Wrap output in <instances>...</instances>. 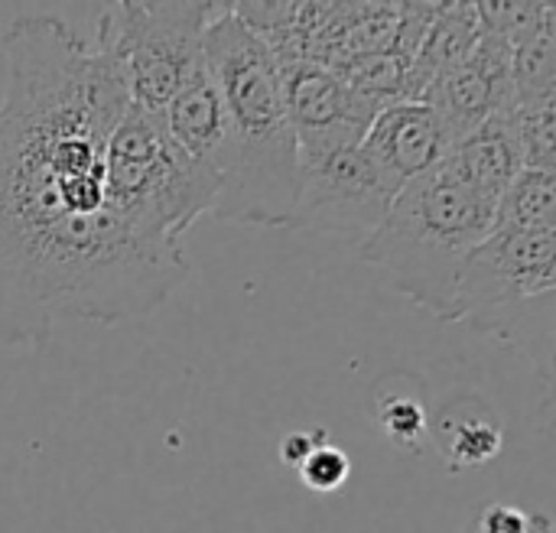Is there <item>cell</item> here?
<instances>
[{"label":"cell","instance_id":"ac0fdd59","mask_svg":"<svg viewBox=\"0 0 556 533\" xmlns=\"http://www.w3.org/2000/svg\"><path fill=\"white\" fill-rule=\"evenodd\" d=\"M378 423L394 446L414 449L427 436V410L414 397H384L378 404Z\"/></svg>","mask_w":556,"mask_h":533},{"label":"cell","instance_id":"2e32d148","mask_svg":"<svg viewBox=\"0 0 556 533\" xmlns=\"http://www.w3.org/2000/svg\"><path fill=\"white\" fill-rule=\"evenodd\" d=\"M511 85L515 98L556 91V13L554 7L541 23L511 46Z\"/></svg>","mask_w":556,"mask_h":533},{"label":"cell","instance_id":"44dd1931","mask_svg":"<svg viewBox=\"0 0 556 533\" xmlns=\"http://www.w3.org/2000/svg\"><path fill=\"white\" fill-rule=\"evenodd\" d=\"M326 443V433L323 430H296V433H290V436H283V443H280V459H283V466L287 469H300V462L316 449V446H323Z\"/></svg>","mask_w":556,"mask_h":533},{"label":"cell","instance_id":"5b68a950","mask_svg":"<svg viewBox=\"0 0 556 533\" xmlns=\"http://www.w3.org/2000/svg\"><path fill=\"white\" fill-rule=\"evenodd\" d=\"M222 3H137L121 0L101 10L94 39L114 55L130 107L160 117L202 59L205 26Z\"/></svg>","mask_w":556,"mask_h":533},{"label":"cell","instance_id":"7c38bea8","mask_svg":"<svg viewBox=\"0 0 556 533\" xmlns=\"http://www.w3.org/2000/svg\"><path fill=\"white\" fill-rule=\"evenodd\" d=\"M482 20L476 3H440L437 16L430 20L410 68H407V94L404 101H420V94L453 65H459L479 42Z\"/></svg>","mask_w":556,"mask_h":533},{"label":"cell","instance_id":"e0dca14e","mask_svg":"<svg viewBox=\"0 0 556 533\" xmlns=\"http://www.w3.org/2000/svg\"><path fill=\"white\" fill-rule=\"evenodd\" d=\"M502 443H505V433L495 420L463 417L446 427L443 456L453 472H466V469H479L492 462L502 453Z\"/></svg>","mask_w":556,"mask_h":533},{"label":"cell","instance_id":"7a4b0ae2","mask_svg":"<svg viewBox=\"0 0 556 533\" xmlns=\"http://www.w3.org/2000/svg\"><path fill=\"white\" fill-rule=\"evenodd\" d=\"M202 55L218 85L235 147L231 176L212 218L254 228H290L303 166L287 117L277 55L231 3H222L205 26Z\"/></svg>","mask_w":556,"mask_h":533},{"label":"cell","instance_id":"5bb4252c","mask_svg":"<svg viewBox=\"0 0 556 533\" xmlns=\"http://www.w3.org/2000/svg\"><path fill=\"white\" fill-rule=\"evenodd\" d=\"M492 231L556 234V176L547 169H521L495 205Z\"/></svg>","mask_w":556,"mask_h":533},{"label":"cell","instance_id":"4fadbf2b","mask_svg":"<svg viewBox=\"0 0 556 533\" xmlns=\"http://www.w3.org/2000/svg\"><path fill=\"white\" fill-rule=\"evenodd\" d=\"M446 156L495 205L505 195V189L515 182V176L525 169V160H521V150H518V140L505 111L485 120L482 127H476L459 143H453Z\"/></svg>","mask_w":556,"mask_h":533},{"label":"cell","instance_id":"277c9868","mask_svg":"<svg viewBox=\"0 0 556 533\" xmlns=\"http://www.w3.org/2000/svg\"><path fill=\"white\" fill-rule=\"evenodd\" d=\"M104 208L147 244H182V234L212 215L215 192L173 150L160 117L127 107L108 140Z\"/></svg>","mask_w":556,"mask_h":533},{"label":"cell","instance_id":"ba28073f","mask_svg":"<svg viewBox=\"0 0 556 533\" xmlns=\"http://www.w3.org/2000/svg\"><path fill=\"white\" fill-rule=\"evenodd\" d=\"M280 75L300 166L319 163L362 143L378 107L352 91L332 65L300 59L283 62Z\"/></svg>","mask_w":556,"mask_h":533},{"label":"cell","instance_id":"d6986e66","mask_svg":"<svg viewBox=\"0 0 556 533\" xmlns=\"http://www.w3.org/2000/svg\"><path fill=\"white\" fill-rule=\"evenodd\" d=\"M296 475H300V482H303L306 488L329 495V492H336V488H342V485L349 482V475H352V459H349L339 446L323 443V446H316V449L300 462Z\"/></svg>","mask_w":556,"mask_h":533},{"label":"cell","instance_id":"6da1fadb","mask_svg":"<svg viewBox=\"0 0 556 533\" xmlns=\"http://www.w3.org/2000/svg\"><path fill=\"white\" fill-rule=\"evenodd\" d=\"M0 345L42 348L59 319L117 326L192 274L186 244H147L104 208V156L130 107L114 55L52 13L3 33Z\"/></svg>","mask_w":556,"mask_h":533},{"label":"cell","instance_id":"9c48e42d","mask_svg":"<svg viewBox=\"0 0 556 533\" xmlns=\"http://www.w3.org/2000/svg\"><path fill=\"white\" fill-rule=\"evenodd\" d=\"M511 46L489 29H482L476 49L459 65L443 72L420 94V101L430 104L433 114L443 120L453 143H459L476 127L502 114L511 104Z\"/></svg>","mask_w":556,"mask_h":533},{"label":"cell","instance_id":"8992f818","mask_svg":"<svg viewBox=\"0 0 556 533\" xmlns=\"http://www.w3.org/2000/svg\"><path fill=\"white\" fill-rule=\"evenodd\" d=\"M556 290V234H511L489 231V238L463 261L446 322L492 319L547 300Z\"/></svg>","mask_w":556,"mask_h":533},{"label":"cell","instance_id":"ffe728a7","mask_svg":"<svg viewBox=\"0 0 556 533\" xmlns=\"http://www.w3.org/2000/svg\"><path fill=\"white\" fill-rule=\"evenodd\" d=\"M476 533H538V528L534 518H528L525 511L511 505H492L482 511Z\"/></svg>","mask_w":556,"mask_h":533},{"label":"cell","instance_id":"8fae6325","mask_svg":"<svg viewBox=\"0 0 556 533\" xmlns=\"http://www.w3.org/2000/svg\"><path fill=\"white\" fill-rule=\"evenodd\" d=\"M453 140L443 120L424 101H394L381 107L365 130L358 150L378 173V179L397 195L410 179L433 169Z\"/></svg>","mask_w":556,"mask_h":533},{"label":"cell","instance_id":"9a60e30c","mask_svg":"<svg viewBox=\"0 0 556 533\" xmlns=\"http://www.w3.org/2000/svg\"><path fill=\"white\" fill-rule=\"evenodd\" d=\"M505 117L515 130L525 169L554 173L556 160V91L511 98Z\"/></svg>","mask_w":556,"mask_h":533},{"label":"cell","instance_id":"52a82bcc","mask_svg":"<svg viewBox=\"0 0 556 533\" xmlns=\"http://www.w3.org/2000/svg\"><path fill=\"white\" fill-rule=\"evenodd\" d=\"M394 192L378 179L358 147L303 166L290 228H313L358 248L381 228Z\"/></svg>","mask_w":556,"mask_h":533},{"label":"cell","instance_id":"30bf717a","mask_svg":"<svg viewBox=\"0 0 556 533\" xmlns=\"http://www.w3.org/2000/svg\"><path fill=\"white\" fill-rule=\"evenodd\" d=\"M160 127L166 140L173 143V150L212 186L215 202H218L231 176L235 147H231L228 114H225L218 85L205 65V55L195 62L182 88L173 94V101L160 114Z\"/></svg>","mask_w":556,"mask_h":533},{"label":"cell","instance_id":"3957f363","mask_svg":"<svg viewBox=\"0 0 556 533\" xmlns=\"http://www.w3.org/2000/svg\"><path fill=\"white\" fill-rule=\"evenodd\" d=\"M495 202L485 199L450 156L410 179L391 202L362 257L388 274L394 290L446 322L463 261L489 238Z\"/></svg>","mask_w":556,"mask_h":533}]
</instances>
